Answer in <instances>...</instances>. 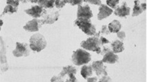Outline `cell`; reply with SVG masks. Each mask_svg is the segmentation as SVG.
<instances>
[{
    "mask_svg": "<svg viewBox=\"0 0 147 82\" xmlns=\"http://www.w3.org/2000/svg\"><path fill=\"white\" fill-rule=\"evenodd\" d=\"M18 10V8H15L11 5H7V6L4 8V10L1 14V16L6 15L7 13H10V14H12V13H15L17 12Z\"/></svg>",
    "mask_w": 147,
    "mask_h": 82,
    "instance_id": "cell-20",
    "label": "cell"
},
{
    "mask_svg": "<svg viewBox=\"0 0 147 82\" xmlns=\"http://www.w3.org/2000/svg\"><path fill=\"white\" fill-rule=\"evenodd\" d=\"M99 39H100V41H101V45H103V44L109 43V42H110V41H109L107 38H105V37H103V36H101Z\"/></svg>",
    "mask_w": 147,
    "mask_h": 82,
    "instance_id": "cell-31",
    "label": "cell"
},
{
    "mask_svg": "<svg viewBox=\"0 0 147 82\" xmlns=\"http://www.w3.org/2000/svg\"><path fill=\"white\" fill-rule=\"evenodd\" d=\"M110 51H111V49H110L109 47H103V50L101 51V53L100 54L103 55V56H104L105 54H106L107 53L110 52Z\"/></svg>",
    "mask_w": 147,
    "mask_h": 82,
    "instance_id": "cell-30",
    "label": "cell"
},
{
    "mask_svg": "<svg viewBox=\"0 0 147 82\" xmlns=\"http://www.w3.org/2000/svg\"><path fill=\"white\" fill-rule=\"evenodd\" d=\"M117 37L121 40V41H123L126 38V34L124 31H121L117 32Z\"/></svg>",
    "mask_w": 147,
    "mask_h": 82,
    "instance_id": "cell-27",
    "label": "cell"
},
{
    "mask_svg": "<svg viewBox=\"0 0 147 82\" xmlns=\"http://www.w3.org/2000/svg\"><path fill=\"white\" fill-rule=\"evenodd\" d=\"M98 12L97 18L98 20H103V19H105V18L108 17L113 13V10L108 7L105 4H101L98 8Z\"/></svg>",
    "mask_w": 147,
    "mask_h": 82,
    "instance_id": "cell-13",
    "label": "cell"
},
{
    "mask_svg": "<svg viewBox=\"0 0 147 82\" xmlns=\"http://www.w3.org/2000/svg\"><path fill=\"white\" fill-rule=\"evenodd\" d=\"M30 45L27 43H22V42H17L16 49L12 51V54L17 58L21 57H28L30 54Z\"/></svg>",
    "mask_w": 147,
    "mask_h": 82,
    "instance_id": "cell-6",
    "label": "cell"
},
{
    "mask_svg": "<svg viewBox=\"0 0 147 82\" xmlns=\"http://www.w3.org/2000/svg\"><path fill=\"white\" fill-rule=\"evenodd\" d=\"M101 33L103 34H105V35H108L110 33V30H109L108 28H107V26H106V25H103V26L101 27Z\"/></svg>",
    "mask_w": 147,
    "mask_h": 82,
    "instance_id": "cell-26",
    "label": "cell"
},
{
    "mask_svg": "<svg viewBox=\"0 0 147 82\" xmlns=\"http://www.w3.org/2000/svg\"><path fill=\"white\" fill-rule=\"evenodd\" d=\"M51 82H63L64 81V80L63 79V77H62L60 75H55L53 76V77L51 79Z\"/></svg>",
    "mask_w": 147,
    "mask_h": 82,
    "instance_id": "cell-25",
    "label": "cell"
},
{
    "mask_svg": "<svg viewBox=\"0 0 147 82\" xmlns=\"http://www.w3.org/2000/svg\"><path fill=\"white\" fill-rule=\"evenodd\" d=\"M92 71L93 69L92 66L84 65L82 68L80 73H81V75L83 77L84 79H87L88 77L91 76L92 75Z\"/></svg>",
    "mask_w": 147,
    "mask_h": 82,
    "instance_id": "cell-18",
    "label": "cell"
},
{
    "mask_svg": "<svg viewBox=\"0 0 147 82\" xmlns=\"http://www.w3.org/2000/svg\"><path fill=\"white\" fill-rule=\"evenodd\" d=\"M38 3L39 6L43 8L52 9L55 6V1H51V0H42V1H38Z\"/></svg>",
    "mask_w": 147,
    "mask_h": 82,
    "instance_id": "cell-19",
    "label": "cell"
},
{
    "mask_svg": "<svg viewBox=\"0 0 147 82\" xmlns=\"http://www.w3.org/2000/svg\"><path fill=\"white\" fill-rule=\"evenodd\" d=\"M84 1H82V0H67L66 2L69 3L71 6H75V5H78V6H81L82 3L84 2Z\"/></svg>",
    "mask_w": 147,
    "mask_h": 82,
    "instance_id": "cell-23",
    "label": "cell"
},
{
    "mask_svg": "<svg viewBox=\"0 0 147 82\" xmlns=\"http://www.w3.org/2000/svg\"><path fill=\"white\" fill-rule=\"evenodd\" d=\"M30 2L36 3V2H38V0H31V1H30Z\"/></svg>",
    "mask_w": 147,
    "mask_h": 82,
    "instance_id": "cell-33",
    "label": "cell"
},
{
    "mask_svg": "<svg viewBox=\"0 0 147 82\" xmlns=\"http://www.w3.org/2000/svg\"><path fill=\"white\" fill-rule=\"evenodd\" d=\"M146 10V3H140L139 1H134V7L132 17H137V16L141 15Z\"/></svg>",
    "mask_w": 147,
    "mask_h": 82,
    "instance_id": "cell-14",
    "label": "cell"
},
{
    "mask_svg": "<svg viewBox=\"0 0 147 82\" xmlns=\"http://www.w3.org/2000/svg\"><path fill=\"white\" fill-rule=\"evenodd\" d=\"M78 19L80 20H90L93 17L92 12L88 5L86 6H78Z\"/></svg>",
    "mask_w": 147,
    "mask_h": 82,
    "instance_id": "cell-9",
    "label": "cell"
},
{
    "mask_svg": "<svg viewBox=\"0 0 147 82\" xmlns=\"http://www.w3.org/2000/svg\"><path fill=\"white\" fill-rule=\"evenodd\" d=\"M74 26H78L88 36H94L96 33V28L90 20H80L77 19L74 21Z\"/></svg>",
    "mask_w": 147,
    "mask_h": 82,
    "instance_id": "cell-4",
    "label": "cell"
},
{
    "mask_svg": "<svg viewBox=\"0 0 147 82\" xmlns=\"http://www.w3.org/2000/svg\"><path fill=\"white\" fill-rule=\"evenodd\" d=\"M44 11V8L42 7L39 6L38 5H36V6H32L30 8L25 10V12L28 14V15H30L31 17L37 19L42 17V14Z\"/></svg>",
    "mask_w": 147,
    "mask_h": 82,
    "instance_id": "cell-12",
    "label": "cell"
},
{
    "mask_svg": "<svg viewBox=\"0 0 147 82\" xmlns=\"http://www.w3.org/2000/svg\"><path fill=\"white\" fill-rule=\"evenodd\" d=\"M66 2V0H57V1H55V6L56 7V8H62L65 6Z\"/></svg>",
    "mask_w": 147,
    "mask_h": 82,
    "instance_id": "cell-22",
    "label": "cell"
},
{
    "mask_svg": "<svg viewBox=\"0 0 147 82\" xmlns=\"http://www.w3.org/2000/svg\"><path fill=\"white\" fill-rule=\"evenodd\" d=\"M121 24L120 23L119 21L114 20L112 22L110 23L107 26L109 30H110V33H117L120 32L121 29Z\"/></svg>",
    "mask_w": 147,
    "mask_h": 82,
    "instance_id": "cell-17",
    "label": "cell"
},
{
    "mask_svg": "<svg viewBox=\"0 0 147 82\" xmlns=\"http://www.w3.org/2000/svg\"><path fill=\"white\" fill-rule=\"evenodd\" d=\"M118 60V56L112 51L103 56L102 62L108 64H115Z\"/></svg>",
    "mask_w": 147,
    "mask_h": 82,
    "instance_id": "cell-15",
    "label": "cell"
},
{
    "mask_svg": "<svg viewBox=\"0 0 147 82\" xmlns=\"http://www.w3.org/2000/svg\"><path fill=\"white\" fill-rule=\"evenodd\" d=\"M98 80L96 77H90L87 78V81L88 82H96L98 81Z\"/></svg>",
    "mask_w": 147,
    "mask_h": 82,
    "instance_id": "cell-32",
    "label": "cell"
},
{
    "mask_svg": "<svg viewBox=\"0 0 147 82\" xmlns=\"http://www.w3.org/2000/svg\"><path fill=\"white\" fill-rule=\"evenodd\" d=\"M47 47V40L43 35L36 34L30 38V47L32 51L40 52Z\"/></svg>",
    "mask_w": 147,
    "mask_h": 82,
    "instance_id": "cell-1",
    "label": "cell"
},
{
    "mask_svg": "<svg viewBox=\"0 0 147 82\" xmlns=\"http://www.w3.org/2000/svg\"><path fill=\"white\" fill-rule=\"evenodd\" d=\"M91 60V55L86 50L78 49L74 51L72 56V61L74 65L81 66L88 64Z\"/></svg>",
    "mask_w": 147,
    "mask_h": 82,
    "instance_id": "cell-2",
    "label": "cell"
},
{
    "mask_svg": "<svg viewBox=\"0 0 147 82\" xmlns=\"http://www.w3.org/2000/svg\"><path fill=\"white\" fill-rule=\"evenodd\" d=\"M0 22H1V24H0V26H3V21H2V20H1L0 21Z\"/></svg>",
    "mask_w": 147,
    "mask_h": 82,
    "instance_id": "cell-34",
    "label": "cell"
},
{
    "mask_svg": "<svg viewBox=\"0 0 147 82\" xmlns=\"http://www.w3.org/2000/svg\"><path fill=\"white\" fill-rule=\"evenodd\" d=\"M42 25H44L42 19H34L28 21L27 24L23 26V29L29 32H34L40 30Z\"/></svg>",
    "mask_w": 147,
    "mask_h": 82,
    "instance_id": "cell-8",
    "label": "cell"
},
{
    "mask_svg": "<svg viewBox=\"0 0 147 82\" xmlns=\"http://www.w3.org/2000/svg\"><path fill=\"white\" fill-rule=\"evenodd\" d=\"M111 46H112V51L114 53H121L125 50L124 44H123V42L121 40H114L112 43V44H111Z\"/></svg>",
    "mask_w": 147,
    "mask_h": 82,
    "instance_id": "cell-16",
    "label": "cell"
},
{
    "mask_svg": "<svg viewBox=\"0 0 147 82\" xmlns=\"http://www.w3.org/2000/svg\"><path fill=\"white\" fill-rule=\"evenodd\" d=\"M80 45L85 50L94 51L98 54L101 53V41L99 38H96L95 36L90 37V38H88L86 40L82 41Z\"/></svg>",
    "mask_w": 147,
    "mask_h": 82,
    "instance_id": "cell-3",
    "label": "cell"
},
{
    "mask_svg": "<svg viewBox=\"0 0 147 82\" xmlns=\"http://www.w3.org/2000/svg\"><path fill=\"white\" fill-rule=\"evenodd\" d=\"M98 81L99 82H110V81H112V79H111V78L109 76L103 75L101 78V79L98 80Z\"/></svg>",
    "mask_w": 147,
    "mask_h": 82,
    "instance_id": "cell-29",
    "label": "cell"
},
{
    "mask_svg": "<svg viewBox=\"0 0 147 82\" xmlns=\"http://www.w3.org/2000/svg\"><path fill=\"white\" fill-rule=\"evenodd\" d=\"M6 3L8 5H11V6L15 7V8H18L19 4V1H17V0H8Z\"/></svg>",
    "mask_w": 147,
    "mask_h": 82,
    "instance_id": "cell-24",
    "label": "cell"
},
{
    "mask_svg": "<svg viewBox=\"0 0 147 82\" xmlns=\"http://www.w3.org/2000/svg\"><path fill=\"white\" fill-rule=\"evenodd\" d=\"M92 69L96 73V75H107L106 71L107 67L103 65V62L102 61H95L92 64Z\"/></svg>",
    "mask_w": 147,
    "mask_h": 82,
    "instance_id": "cell-11",
    "label": "cell"
},
{
    "mask_svg": "<svg viewBox=\"0 0 147 82\" xmlns=\"http://www.w3.org/2000/svg\"><path fill=\"white\" fill-rule=\"evenodd\" d=\"M85 2H88L90 3H92L94 5H98V6H101V0H86L84 1Z\"/></svg>",
    "mask_w": 147,
    "mask_h": 82,
    "instance_id": "cell-28",
    "label": "cell"
},
{
    "mask_svg": "<svg viewBox=\"0 0 147 82\" xmlns=\"http://www.w3.org/2000/svg\"><path fill=\"white\" fill-rule=\"evenodd\" d=\"M106 3L107 6L108 7L110 6V8H116L118 3H119V0H107L106 1Z\"/></svg>",
    "mask_w": 147,
    "mask_h": 82,
    "instance_id": "cell-21",
    "label": "cell"
},
{
    "mask_svg": "<svg viewBox=\"0 0 147 82\" xmlns=\"http://www.w3.org/2000/svg\"><path fill=\"white\" fill-rule=\"evenodd\" d=\"M77 73L76 68L72 66H67L62 68V71H61L60 75L62 77H67L64 81L66 82H75L77 81V79L75 77V74Z\"/></svg>",
    "mask_w": 147,
    "mask_h": 82,
    "instance_id": "cell-7",
    "label": "cell"
},
{
    "mask_svg": "<svg viewBox=\"0 0 147 82\" xmlns=\"http://www.w3.org/2000/svg\"><path fill=\"white\" fill-rule=\"evenodd\" d=\"M59 12L56 10L52 9H44L42 14V21L44 24H53L59 19Z\"/></svg>",
    "mask_w": 147,
    "mask_h": 82,
    "instance_id": "cell-5",
    "label": "cell"
},
{
    "mask_svg": "<svg viewBox=\"0 0 147 82\" xmlns=\"http://www.w3.org/2000/svg\"><path fill=\"white\" fill-rule=\"evenodd\" d=\"M130 10L129 7L127 6L126 1H123V4L121 6H116L115 11H114V15L120 17L126 18L127 15H129Z\"/></svg>",
    "mask_w": 147,
    "mask_h": 82,
    "instance_id": "cell-10",
    "label": "cell"
}]
</instances>
